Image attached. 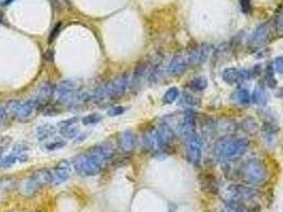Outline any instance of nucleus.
Masks as SVG:
<instances>
[{"label": "nucleus", "mask_w": 283, "mask_h": 212, "mask_svg": "<svg viewBox=\"0 0 283 212\" xmlns=\"http://www.w3.org/2000/svg\"><path fill=\"white\" fill-rule=\"evenodd\" d=\"M243 127L247 133H251L253 134L257 131V123L254 122L252 118H247L245 121L243 122Z\"/></svg>", "instance_id": "obj_30"}, {"label": "nucleus", "mask_w": 283, "mask_h": 212, "mask_svg": "<svg viewBox=\"0 0 283 212\" xmlns=\"http://www.w3.org/2000/svg\"><path fill=\"white\" fill-rule=\"evenodd\" d=\"M101 120H102L101 115H99L97 113H93V114L83 117L81 121L83 125H94V124L99 123Z\"/></svg>", "instance_id": "obj_26"}, {"label": "nucleus", "mask_w": 283, "mask_h": 212, "mask_svg": "<svg viewBox=\"0 0 283 212\" xmlns=\"http://www.w3.org/2000/svg\"><path fill=\"white\" fill-rule=\"evenodd\" d=\"M143 144L147 150L152 151V152H161L162 151L159 141L158 128L150 127L143 134Z\"/></svg>", "instance_id": "obj_13"}, {"label": "nucleus", "mask_w": 283, "mask_h": 212, "mask_svg": "<svg viewBox=\"0 0 283 212\" xmlns=\"http://www.w3.org/2000/svg\"><path fill=\"white\" fill-rule=\"evenodd\" d=\"M15 0H0V4L2 5V7H7V5H10L12 2H14Z\"/></svg>", "instance_id": "obj_37"}, {"label": "nucleus", "mask_w": 283, "mask_h": 212, "mask_svg": "<svg viewBox=\"0 0 283 212\" xmlns=\"http://www.w3.org/2000/svg\"><path fill=\"white\" fill-rule=\"evenodd\" d=\"M54 96V87L49 82H45L37 89L35 97L33 98L37 105V108L44 107L50 101L51 97Z\"/></svg>", "instance_id": "obj_12"}, {"label": "nucleus", "mask_w": 283, "mask_h": 212, "mask_svg": "<svg viewBox=\"0 0 283 212\" xmlns=\"http://www.w3.org/2000/svg\"><path fill=\"white\" fill-rule=\"evenodd\" d=\"M124 111H125V108L123 107V106H113V107H111L108 110V116L117 117V116L123 115Z\"/></svg>", "instance_id": "obj_31"}, {"label": "nucleus", "mask_w": 283, "mask_h": 212, "mask_svg": "<svg viewBox=\"0 0 283 212\" xmlns=\"http://www.w3.org/2000/svg\"><path fill=\"white\" fill-rule=\"evenodd\" d=\"M115 154V148L111 142H102L93 147L88 152L77 155L73 166L81 176H95L100 173L108 161Z\"/></svg>", "instance_id": "obj_1"}, {"label": "nucleus", "mask_w": 283, "mask_h": 212, "mask_svg": "<svg viewBox=\"0 0 283 212\" xmlns=\"http://www.w3.org/2000/svg\"><path fill=\"white\" fill-rule=\"evenodd\" d=\"M267 168L260 159H248L241 166L240 176L244 182L250 183V185H262L267 178Z\"/></svg>", "instance_id": "obj_4"}, {"label": "nucleus", "mask_w": 283, "mask_h": 212, "mask_svg": "<svg viewBox=\"0 0 283 212\" xmlns=\"http://www.w3.org/2000/svg\"><path fill=\"white\" fill-rule=\"evenodd\" d=\"M8 118V113L4 107H0V126L4 124L5 120Z\"/></svg>", "instance_id": "obj_35"}, {"label": "nucleus", "mask_w": 283, "mask_h": 212, "mask_svg": "<svg viewBox=\"0 0 283 212\" xmlns=\"http://www.w3.org/2000/svg\"><path fill=\"white\" fill-rule=\"evenodd\" d=\"M224 82H226L227 84L234 85L238 84V83L243 82L246 79L247 76L244 71L236 69V68H226L223 71V75H221Z\"/></svg>", "instance_id": "obj_19"}, {"label": "nucleus", "mask_w": 283, "mask_h": 212, "mask_svg": "<svg viewBox=\"0 0 283 212\" xmlns=\"http://www.w3.org/2000/svg\"><path fill=\"white\" fill-rule=\"evenodd\" d=\"M277 29L283 32V11L279 13L278 18H277Z\"/></svg>", "instance_id": "obj_36"}, {"label": "nucleus", "mask_w": 283, "mask_h": 212, "mask_svg": "<svg viewBox=\"0 0 283 212\" xmlns=\"http://www.w3.org/2000/svg\"><path fill=\"white\" fill-rule=\"evenodd\" d=\"M185 152L187 160L194 166L200 164L202 156V140L197 133L185 138Z\"/></svg>", "instance_id": "obj_7"}, {"label": "nucleus", "mask_w": 283, "mask_h": 212, "mask_svg": "<svg viewBox=\"0 0 283 212\" xmlns=\"http://www.w3.org/2000/svg\"><path fill=\"white\" fill-rule=\"evenodd\" d=\"M79 121L78 117H73L67 120H63L59 122L58 128L61 135H62L66 139H73L79 135V127H78L77 123Z\"/></svg>", "instance_id": "obj_11"}, {"label": "nucleus", "mask_w": 283, "mask_h": 212, "mask_svg": "<svg viewBox=\"0 0 283 212\" xmlns=\"http://www.w3.org/2000/svg\"><path fill=\"white\" fill-rule=\"evenodd\" d=\"M241 5V10L244 14L250 13L251 11V0H238Z\"/></svg>", "instance_id": "obj_33"}, {"label": "nucleus", "mask_w": 283, "mask_h": 212, "mask_svg": "<svg viewBox=\"0 0 283 212\" xmlns=\"http://www.w3.org/2000/svg\"><path fill=\"white\" fill-rule=\"evenodd\" d=\"M78 88H79V83L75 80L61 81L54 87V97L62 104L73 102Z\"/></svg>", "instance_id": "obj_6"}, {"label": "nucleus", "mask_w": 283, "mask_h": 212, "mask_svg": "<svg viewBox=\"0 0 283 212\" xmlns=\"http://www.w3.org/2000/svg\"><path fill=\"white\" fill-rule=\"evenodd\" d=\"M71 175L70 165L67 160H61L60 163L51 170V185H62L66 181L69 180Z\"/></svg>", "instance_id": "obj_8"}, {"label": "nucleus", "mask_w": 283, "mask_h": 212, "mask_svg": "<svg viewBox=\"0 0 283 212\" xmlns=\"http://www.w3.org/2000/svg\"><path fill=\"white\" fill-rule=\"evenodd\" d=\"M2 20H3V13L0 11V24H1Z\"/></svg>", "instance_id": "obj_39"}, {"label": "nucleus", "mask_w": 283, "mask_h": 212, "mask_svg": "<svg viewBox=\"0 0 283 212\" xmlns=\"http://www.w3.org/2000/svg\"><path fill=\"white\" fill-rule=\"evenodd\" d=\"M179 94H180V91H179V89L177 88V87H171L169 88L167 91L165 92V94L163 96V102L165 104H171V103H174L177 99L179 98Z\"/></svg>", "instance_id": "obj_24"}, {"label": "nucleus", "mask_w": 283, "mask_h": 212, "mask_svg": "<svg viewBox=\"0 0 283 212\" xmlns=\"http://www.w3.org/2000/svg\"><path fill=\"white\" fill-rule=\"evenodd\" d=\"M188 66H190V63H188L187 59L182 57V55H176V57L170 61L167 72L168 75L174 76H180L182 74H184Z\"/></svg>", "instance_id": "obj_16"}, {"label": "nucleus", "mask_w": 283, "mask_h": 212, "mask_svg": "<svg viewBox=\"0 0 283 212\" xmlns=\"http://www.w3.org/2000/svg\"><path fill=\"white\" fill-rule=\"evenodd\" d=\"M129 82L128 74H123L116 79L99 86L91 99L97 104H101L107 100L118 99L126 92Z\"/></svg>", "instance_id": "obj_3"}, {"label": "nucleus", "mask_w": 283, "mask_h": 212, "mask_svg": "<svg viewBox=\"0 0 283 212\" xmlns=\"http://www.w3.org/2000/svg\"><path fill=\"white\" fill-rule=\"evenodd\" d=\"M251 101L257 105H264L266 103V94L263 88L257 87L251 96Z\"/></svg>", "instance_id": "obj_23"}, {"label": "nucleus", "mask_w": 283, "mask_h": 212, "mask_svg": "<svg viewBox=\"0 0 283 212\" xmlns=\"http://www.w3.org/2000/svg\"><path fill=\"white\" fill-rule=\"evenodd\" d=\"M66 144V142L62 139H54V140H50L45 144V149L48 151H54V150H59L62 149Z\"/></svg>", "instance_id": "obj_29"}, {"label": "nucleus", "mask_w": 283, "mask_h": 212, "mask_svg": "<svg viewBox=\"0 0 283 212\" xmlns=\"http://www.w3.org/2000/svg\"><path fill=\"white\" fill-rule=\"evenodd\" d=\"M135 136L131 131H125L119 135V147L125 153H130L135 148Z\"/></svg>", "instance_id": "obj_20"}, {"label": "nucleus", "mask_w": 283, "mask_h": 212, "mask_svg": "<svg viewBox=\"0 0 283 212\" xmlns=\"http://www.w3.org/2000/svg\"><path fill=\"white\" fill-rule=\"evenodd\" d=\"M277 96L278 97H280V98H283V88H281L280 91H279V92L277 93Z\"/></svg>", "instance_id": "obj_38"}, {"label": "nucleus", "mask_w": 283, "mask_h": 212, "mask_svg": "<svg viewBox=\"0 0 283 212\" xmlns=\"http://www.w3.org/2000/svg\"><path fill=\"white\" fill-rule=\"evenodd\" d=\"M158 136L161 148H162L163 151L173 143L175 139V133L173 131V128H171L167 123H162L158 128Z\"/></svg>", "instance_id": "obj_18"}, {"label": "nucleus", "mask_w": 283, "mask_h": 212, "mask_svg": "<svg viewBox=\"0 0 283 212\" xmlns=\"http://www.w3.org/2000/svg\"><path fill=\"white\" fill-rule=\"evenodd\" d=\"M61 27H62V24H57L54 27H53V29L51 30V33H50V35H49V40H48V43L50 44L52 43L55 38H57L60 34V32H61Z\"/></svg>", "instance_id": "obj_32"}, {"label": "nucleus", "mask_w": 283, "mask_h": 212, "mask_svg": "<svg viewBox=\"0 0 283 212\" xmlns=\"http://www.w3.org/2000/svg\"><path fill=\"white\" fill-rule=\"evenodd\" d=\"M229 192L234 199L240 200V202H249L257 197L258 192L254 189L243 186V185H232L229 187Z\"/></svg>", "instance_id": "obj_10"}, {"label": "nucleus", "mask_w": 283, "mask_h": 212, "mask_svg": "<svg viewBox=\"0 0 283 212\" xmlns=\"http://www.w3.org/2000/svg\"><path fill=\"white\" fill-rule=\"evenodd\" d=\"M51 170L40 169L35 171L27 181L24 191L27 195H34L41 188L51 185Z\"/></svg>", "instance_id": "obj_5"}, {"label": "nucleus", "mask_w": 283, "mask_h": 212, "mask_svg": "<svg viewBox=\"0 0 283 212\" xmlns=\"http://www.w3.org/2000/svg\"><path fill=\"white\" fill-rule=\"evenodd\" d=\"M270 34H271V28H270L269 22H266V24L261 25L252 33L250 41H249V45L253 48H259L261 46H263V45L267 42Z\"/></svg>", "instance_id": "obj_9"}, {"label": "nucleus", "mask_w": 283, "mask_h": 212, "mask_svg": "<svg viewBox=\"0 0 283 212\" xmlns=\"http://www.w3.org/2000/svg\"><path fill=\"white\" fill-rule=\"evenodd\" d=\"M235 99L238 103L241 104H249L251 102V96L247 89L245 88H241L238 89V91L235 92Z\"/></svg>", "instance_id": "obj_25"}, {"label": "nucleus", "mask_w": 283, "mask_h": 212, "mask_svg": "<svg viewBox=\"0 0 283 212\" xmlns=\"http://www.w3.org/2000/svg\"><path fill=\"white\" fill-rule=\"evenodd\" d=\"M188 87L194 91H202L208 87V79L204 76H197L188 83Z\"/></svg>", "instance_id": "obj_22"}, {"label": "nucleus", "mask_w": 283, "mask_h": 212, "mask_svg": "<svg viewBox=\"0 0 283 212\" xmlns=\"http://www.w3.org/2000/svg\"><path fill=\"white\" fill-rule=\"evenodd\" d=\"M180 104L184 105L185 107H194V106L198 104V101L193 96H191V94L183 93V96L180 99Z\"/></svg>", "instance_id": "obj_28"}, {"label": "nucleus", "mask_w": 283, "mask_h": 212, "mask_svg": "<svg viewBox=\"0 0 283 212\" xmlns=\"http://www.w3.org/2000/svg\"><path fill=\"white\" fill-rule=\"evenodd\" d=\"M210 53V47L209 46H199L195 49H193L192 51L188 53L187 61L190 65H201L207 61Z\"/></svg>", "instance_id": "obj_17"}, {"label": "nucleus", "mask_w": 283, "mask_h": 212, "mask_svg": "<svg viewBox=\"0 0 283 212\" xmlns=\"http://www.w3.org/2000/svg\"><path fill=\"white\" fill-rule=\"evenodd\" d=\"M57 133V128L52 124H44L37 127L36 131V137L40 141H46L54 136V134Z\"/></svg>", "instance_id": "obj_21"}, {"label": "nucleus", "mask_w": 283, "mask_h": 212, "mask_svg": "<svg viewBox=\"0 0 283 212\" xmlns=\"http://www.w3.org/2000/svg\"><path fill=\"white\" fill-rule=\"evenodd\" d=\"M195 117L192 113H187L185 114V116L183 117L182 121L179 123L178 125V132L180 134V136L183 138H187L188 136L193 135V134H195Z\"/></svg>", "instance_id": "obj_15"}, {"label": "nucleus", "mask_w": 283, "mask_h": 212, "mask_svg": "<svg viewBox=\"0 0 283 212\" xmlns=\"http://www.w3.org/2000/svg\"><path fill=\"white\" fill-rule=\"evenodd\" d=\"M274 69L278 72L279 75H283V57H278L275 59Z\"/></svg>", "instance_id": "obj_34"}, {"label": "nucleus", "mask_w": 283, "mask_h": 212, "mask_svg": "<svg viewBox=\"0 0 283 212\" xmlns=\"http://www.w3.org/2000/svg\"><path fill=\"white\" fill-rule=\"evenodd\" d=\"M266 84L271 89L277 87V80L275 77V69L273 66H268L266 69Z\"/></svg>", "instance_id": "obj_27"}, {"label": "nucleus", "mask_w": 283, "mask_h": 212, "mask_svg": "<svg viewBox=\"0 0 283 212\" xmlns=\"http://www.w3.org/2000/svg\"><path fill=\"white\" fill-rule=\"evenodd\" d=\"M249 140L236 136H225L215 144V154L224 161H235L247 152Z\"/></svg>", "instance_id": "obj_2"}, {"label": "nucleus", "mask_w": 283, "mask_h": 212, "mask_svg": "<svg viewBox=\"0 0 283 212\" xmlns=\"http://www.w3.org/2000/svg\"><path fill=\"white\" fill-rule=\"evenodd\" d=\"M36 109H38L37 105H36L34 99L33 98L30 100H27V101L19 102L17 111H16V115H15V118H17L20 121H26L29 118H31Z\"/></svg>", "instance_id": "obj_14"}]
</instances>
